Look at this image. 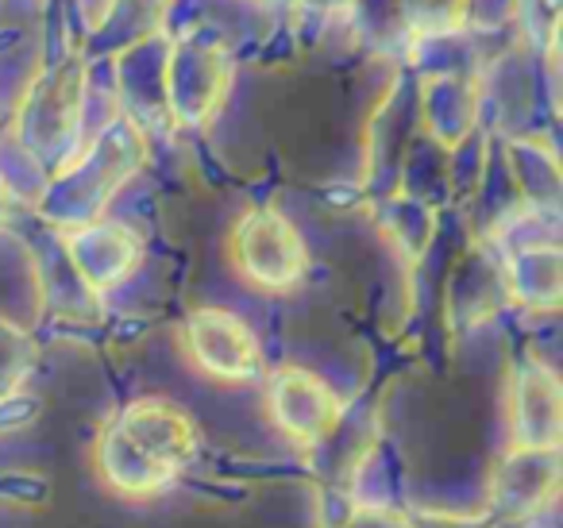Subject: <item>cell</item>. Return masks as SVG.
<instances>
[{"instance_id":"cell-1","label":"cell","mask_w":563,"mask_h":528,"mask_svg":"<svg viewBox=\"0 0 563 528\" xmlns=\"http://www.w3.org/2000/svg\"><path fill=\"white\" fill-rule=\"evenodd\" d=\"M197 455V425L163 397L132 402L97 448L101 479L124 497H151L178 482Z\"/></svg>"},{"instance_id":"cell-2","label":"cell","mask_w":563,"mask_h":528,"mask_svg":"<svg viewBox=\"0 0 563 528\" xmlns=\"http://www.w3.org/2000/svg\"><path fill=\"white\" fill-rule=\"evenodd\" d=\"M228 258L247 286L263 294H290L309 274V248L301 232L274 209H251L228 235Z\"/></svg>"},{"instance_id":"cell-3","label":"cell","mask_w":563,"mask_h":528,"mask_svg":"<svg viewBox=\"0 0 563 528\" xmlns=\"http://www.w3.org/2000/svg\"><path fill=\"white\" fill-rule=\"evenodd\" d=\"M189 363L217 382H255L263 374V351L247 320L228 309H194L186 320Z\"/></svg>"},{"instance_id":"cell-4","label":"cell","mask_w":563,"mask_h":528,"mask_svg":"<svg viewBox=\"0 0 563 528\" xmlns=\"http://www.w3.org/2000/svg\"><path fill=\"white\" fill-rule=\"evenodd\" d=\"M266 409L274 428L298 443H321L344 420L340 394L306 366H282L274 374L266 386Z\"/></svg>"}]
</instances>
